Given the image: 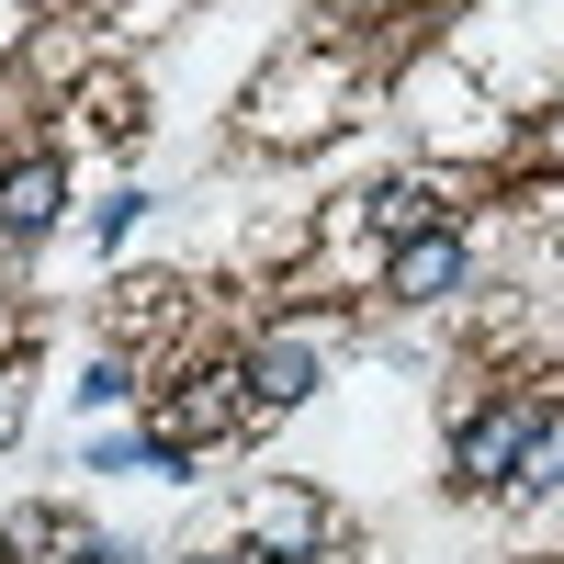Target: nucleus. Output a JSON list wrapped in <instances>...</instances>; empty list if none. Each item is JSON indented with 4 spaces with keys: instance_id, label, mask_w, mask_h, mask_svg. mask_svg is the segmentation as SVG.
Instances as JSON below:
<instances>
[{
    "instance_id": "f257e3e1",
    "label": "nucleus",
    "mask_w": 564,
    "mask_h": 564,
    "mask_svg": "<svg viewBox=\"0 0 564 564\" xmlns=\"http://www.w3.org/2000/svg\"><path fill=\"white\" fill-rule=\"evenodd\" d=\"M531 395H497V406H475V417H463V441H452V486H508V475H520V441H531Z\"/></svg>"
},
{
    "instance_id": "f03ea898",
    "label": "nucleus",
    "mask_w": 564,
    "mask_h": 564,
    "mask_svg": "<svg viewBox=\"0 0 564 564\" xmlns=\"http://www.w3.org/2000/svg\"><path fill=\"white\" fill-rule=\"evenodd\" d=\"M316 361H327L316 327H271V339L238 361V372H249V406H305V395H316Z\"/></svg>"
},
{
    "instance_id": "7ed1b4c3",
    "label": "nucleus",
    "mask_w": 564,
    "mask_h": 564,
    "mask_svg": "<svg viewBox=\"0 0 564 564\" xmlns=\"http://www.w3.org/2000/svg\"><path fill=\"white\" fill-rule=\"evenodd\" d=\"M68 215V170L57 159H12L0 170V238H45Z\"/></svg>"
},
{
    "instance_id": "20e7f679",
    "label": "nucleus",
    "mask_w": 564,
    "mask_h": 564,
    "mask_svg": "<svg viewBox=\"0 0 564 564\" xmlns=\"http://www.w3.org/2000/svg\"><path fill=\"white\" fill-rule=\"evenodd\" d=\"M384 282H395L406 305H441L452 282H463V238H452V226H430V238H395V271H384Z\"/></svg>"
},
{
    "instance_id": "39448f33",
    "label": "nucleus",
    "mask_w": 564,
    "mask_h": 564,
    "mask_svg": "<svg viewBox=\"0 0 564 564\" xmlns=\"http://www.w3.org/2000/svg\"><path fill=\"white\" fill-rule=\"evenodd\" d=\"M316 497H260V542L249 553H271V564H294V553H316Z\"/></svg>"
},
{
    "instance_id": "423d86ee",
    "label": "nucleus",
    "mask_w": 564,
    "mask_h": 564,
    "mask_svg": "<svg viewBox=\"0 0 564 564\" xmlns=\"http://www.w3.org/2000/svg\"><path fill=\"white\" fill-rule=\"evenodd\" d=\"M372 215H384L395 238H430V226H452V204H441V181H384V193H372Z\"/></svg>"
},
{
    "instance_id": "0eeeda50",
    "label": "nucleus",
    "mask_w": 564,
    "mask_h": 564,
    "mask_svg": "<svg viewBox=\"0 0 564 564\" xmlns=\"http://www.w3.org/2000/svg\"><path fill=\"white\" fill-rule=\"evenodd\" d=\"M520 497H542V486H564V406H542L531 417V441H520V475H508Z\"/></svg>"
},
{
    "instance_id": "6e6552de",
    "label": "nucleus",
    "mask_w": 564,
    "mask_h": 564,
    "mask_svg": "<svg viewBox=\"0 0 564 564\" xmlns=\"http://www.w3.org/2000/svg\"><path fill=\"white\" fill-rule=\"evenodd\" d=\"M68 564H148V553H124V542H79Z\"/></svg>"
},
{
    "instance_id": "1a4fd4ad",
    "label": "nucleus",
    "mask_w": 564,
    "mask_h": 564,
    "mask_svg": "<svg viewBox=\"0 0 564 564\" xmlns=\"http://www.w3.org/2000/svg\"><path fill=\"white\" fill-rule=\"evenodd\" d=\"M12 417H23V384H12V372H0V441H12Z\"/></svg>"
},
{
    "instance_id": "9d476101",
    "label": "nucleus",
    "mask_w": 564,
    "mask_h": 564,
    "mask_svg": "<svg viewBox=\"0 0 564 564\" xmlns=\"http://www.w3.org/2000/svg\"><path fill=\"white\" fill-rule=\"evenodd\" d=\"M204 564H271V553H204Z\"/></svg>"
},
{
    "instance_id": "9b49d317",
    "label": "nucleus",
    "mask_w": 564,
    "mask_h": 564,
    "mask_svg": "<svg viewBox=\"0 0 564 564\" xmlns=\"http://www.w3.org/2000/svg\"><path fill=\"white\" fill-rule=\"evenodd\" d=\"M553 148H564V124H553Z\"/></svg>"
}]
</instances>
